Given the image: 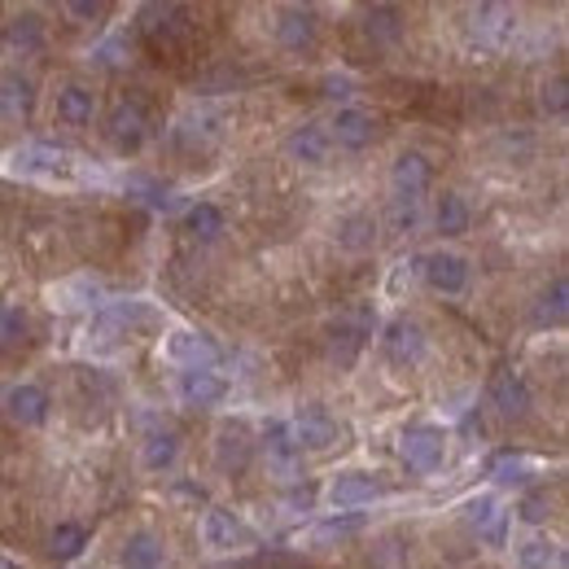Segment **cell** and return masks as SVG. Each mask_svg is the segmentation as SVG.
Here are the masks:
<instances>
[{"label": "cell", "mask_w": 569, "mask_h": 569, "mask_svg": "<svg viewBox=\"0 0 569 569\" xmlns=\"http://www.w3.org/2000/svg\"><path fill=\"white\" fill-rule=\"evenodd\" d=\"M137 36H141V49L153 62H167V67H180L198 53L202 36H198V13L189 4H149L141 9V22H137Z\"/></svg>", "instance_id": "obj_1"}, {"label": "cell", "mask_w": 569, "mask_h": 569, "mask_svg": "<svg viewBox=\"0 0 569 569\" xmlns=\"http://www.w3.org/2000/svg\"><path fill=\"white\" fill-rule=\"evenodd\" d=\"M149 128H153V114L141 92H123L106 114V137L119 153H137L149 141Z\"/></svg>", "instance_id": "obj_2"}, {"label": "cell", "mask_w": 569, "mask_h": 569, "mask_svg": "<svg viewBox=\"0 0 569 569\" xmlns=\"http://www.w3.org/2000/svg\"><path fill=\"white\" fill-rule=\"evenodd\" d=\"M368 338H372V316H368L363 307L338 311V320H329V329H325V347H329V359H333L338 368H351V363L363 356Z\"/></svg>", "instance_id": "obj_3"}, {"label": "cell", "mask_w": 569, "mask_h": 569, "mask_svg": "<svg viewBox=\"0 0 569 569\" xmlns=\"http://www.w3.org/2000/svg\"><path fill=\"white\" fill-rule=\"evenodd\" d=\"M399 460H403V469L417 473V478L438 473L442 460H447V433L438 426H412L399 438Z\"/></svg>", "instance_id": "obj_4"}, {"label": "cell", "mask_w": 569, "mask_h": 569, "mask_svg": "<svg viewBox=\"0 0 569 569\" xmlns=\"http://www.w3.org/2000/svg\"><path fill=\"white\" fill-rule=\"evenodd\" d=\"M417 272H421V281H426L433 293H447V298L465 293L469 281H473L469 259H465V254H451V250H429V254H421V259H417Z\"/></svg>", "instance_id": "obj_5"}, {"label": "cell", "mask_w": 569, "mask_h": 569, "mask_svg": "<svg viewBox=\"0 0 569 569\" xmlns=\"http://www.w3.org/2000/svg\"><path fill=\"white\" fill-rule=\"evenodd\" d=\"M325 132H329V144L363 153V149H372V144L381 141V119L372 110H363V106H342Z\"/></svg>", "instance_id": "obj_6"}, {"label": "cell", "mask_w": 569, "mask_h": 569, "mask_svg": "<svg viewBox=\"0 0 569 569\" xmlns=\"http://www.w3.org/2000/svg\"><path fill=\"white\" fill-rule=\"evenodd\" d=\"M487 399L503 421H526L530 408H535V395H530V381L517 372V368H496L491 381H487Z\"/></svg>", "instance_id": "obj_7"}, {"label": "cell", "mask_w": 569, "mask_h": 569, "mask_svg": "<svg viewBox=\"0 0 569 569\" xmlns=\"http://www.w3.org/2000/svg\"><path fill=\"white\" fill-rule=\"evenodd\" d=\"M149 320H153V311H149L144 302H114V307L97 311V320H92V329H88V342H92V347H110V342H119V338H132Z\"/></svg>", "instance_id": "obj_8"}, {"label": "cell", "mask_w": 569, "mask_h": 569, "mask_svg": "<svg viewBox=\"0 0 569 569\" xmlns=\"http://www.w3.org/2000/svg\"><path fill=\"white\" fill-rule=\"evenodd\" d=\"M272 36H277V44H281L284 53L302 58V53H311V49L320 44V18H316V9L289 4V9H281V13H277Z\"/></svg>", "instance_id": "obj_9"}, {"label": "cell", "mask_w": 569, "mask_h": 569, "mask_svg": "<svg viewBox=\"0 0 569 569\" xmlns=\"http://www.w3.org/2000/svg\"><path fill=\"white\" fill-rule=\"evenodd\" d=\"M381 351H386L390 363H399V368H417V363L429 356L426 329H421L417 320L399 316V320H390V325H386V333H381Z\"/></svg>", "instance_id": "obj_10"}, {"label": "cell", "mask_w": 569, "mask_h": 569, "mask_svg": "<svg viewBox=\"0 0 569 569\" xmlns=\"http://www.w3.org/2000/svg\"><path fill=\"white\" fill-rule=\"evenodd\" d=\"M289 433H293L298 451H329V447L342 438V426H338V417H333L329 408L311 403V408H302V412L289 421Z\"/></svg>", "instance_id": "obj_11"}, {"label": "cell", "mask_w": 569, "mask_h": 569, "mask_svg": "<svg viewBox=\"0 0 569 569\" xmlns=\"http://www.w3.org/2000/svg\"><path fill=\"white\" fill-rule=\"evenodd\" d=\"M49 412H53V399H49V390L36 386V381H22V386H13V390L4 395V417H9V426L40 429L49 421Z\"/></svg>", "instance_id": "obj_12"}, {"label": "cell", "mask_w": 569, "mask_h": 569, "mask_svg": "<svg viewBox=\"0 0 569 569\" xmlns=\"http://www.w3.org/2000/svg\"><path fill=\"white\" fill-rule=\"evenodd\" d=\"M167 359L180 372H202V368L219 363V347H214V338L198 333V329H176V333H167Z\"/></svg>", "instance_id": "obj_13"}, {"label": "cell", "mask_w": 569, "mask_h": 569, "mask_svg": "<svg viewBox=\"0 0 569 569\" xmlns=\"http://www.w3.org/2000/svg\"><path fill=\"white\" fill-rule=\"evenodd\" d=\"M250 456H254V442H250V429L241 426V421H232V426H223L214 433V465H219V473L241 478L250 469Z\"/></svg>", "instance_id": "obj_14"}, {"label": "cell", "mask_w": 569, "mask_h": 569, "mask_svg": "<svg viewBox=\"0 0 569 569\" xmlns=\"http://www.w3.org/2000/svg\"><path fill=\"white\" fill-rule=\"evenodd\" d=\"M390 184H395V193H399V198L421 202V193L433 184V162H429L421 149L399 153V158H395V167H390Z\"/></svg>", "instance_id": "obj_15"}, {"label": "cell", "mask_w": 569, "mask_h": 569, "mask_svg": "<svg viewBox=\"0 0 569 569\" xmlns=\"http://www.w3.org/2000/svg\"><path fill=\"white\" fill-rule=\"evenodd\" d=\"M176 399L184 408H219L228 399V381L214 372V368H202V372H180L176 377Z\"/></svg>", "instance_id": "obj_16"}, {"label": "cell", "mask_w": 569, "mask_h": 569, "mask_svg": "<svg viewBox=\"0 0 569 569\" xmlns=\"http://www.w3.org/2000/svg\"><path fill=\"white\" fill-rule=\"evenodd\" d=\"M363 40L372 44V49H399L403 44V36H408V22H403V9H395V4H372V9H363Z\"/></svg>", "instance_id": "obj_17"}, {"label": "cell", "mask_w": 569, "mask_h": 569, "mask_svg": "<svg viewBox=\"0 0 569 569\" xmlns=\"http://www.w3.org/2000/svg\"><path fill=\"white\" fill-rule=\"evenodd\" d=\"M36 114V83L22 71L0 74V119L4 123H27Z\"/></svg>", "instance_id": "obj_18"}, {"label": "cell", "mask_w": 569, "mask_h": 569, "mask_svg": "<svg viewBox=\"0 0 569 569\" xmlns=\"http://www.w3.org/2000/svg\"><path fill=\"white\" fill-rule=\"evenodd\" d=\"M97 114V92L88 83H62L58 88V101H53V119L62 128H88Z\"/></svg>", "instance_id": "obj_19"}, {"label": "cell", "mask_w": 569, "mask_h": 569, "mask_svg": "<svg viewBox=\"0 0 569 569\" xmlns=\"http://www.w3.org/2000/svg\"><path fill=\"white\" fill-rule=\"evenodd\" d=\"M329 132L320 128V123H302V128H293L289 137H284V153L293 158V162H302V167H325L329 162Z\"/></svg>", "instance_id": "obj_20"}, {"label": "cell", "mask_w": 569, "mask_h": 569, "mask_svg": "<svg viewBox=\"0 0 569 569\" xmlns=\"http://www.w3.org/2000/svg\"><path fill=\"white\" fill-rule=\"evenodd\" d=\"M202 543H207L211 552H232V548L250 543V530H246L228 508H211V512L202 517Z\"/></svg>", "instance_id": "obj_21"}, {"label": "cell", "mask_w": 569, "mask_h": 569, "mask_svg": "<svg viewBox=\"0 0 569 569\" xmlns=\"http://www.w3.org/2000/svg\"><path fill=\"white\" fill-rule=\"evenodd\" d=\"M13 171L53 180V176H67V171H71V153H62V149H53V144H27V149L13 153Z\"/></svg>", "instance_id": "obj_22"}, {"label": "cell", "mask_w": 569, "mask_h": 569, "mask_svg": "<svg viewBox=\"0 0 569 569\" xmlns=\"http://www.w3.org/2000/svg\"><path fill=\"white\" fill-rule=\"evenodd\" d=\"M381 496H386V487L372 473H338L333 487H329L333 508H363V503H372V499Z\"/></svg>", "instance_id": "obj_23"}, {"label": "cell", "mask_w": 569, "mask_h": 569, "mask_svg": "<svg viewBox=\"0 0 569 569\" xmlns=\"http://www.w3.org/2000/svg\"><path fill=\"white\" fill-rule=\"evenodd\" d=\"M263 456H268V465L277 469V473H298V465H302V451H298V442H293V433L289 426H268L263 429Z\"/></svg>", "instance_id": "obj_24"}, {"label": "cell", "mask_w": 569, "mask_h": 569, "mask_svg": "<svg viewBox=\"0 0 569 569\" xmlns=\"http://www.w3.org/2000/svg\"><path fill=\"white\" fill-rule=\"evenodd\" d=\"M162 561H167V548H162V539L153 530L128 535V543L119 552V566L123 569H162Z\"/></svg>", "instance_id": "obj_25"}, {"label": "cell", "mask_w": 569, "mask_h": 569, "mask_svg": "<svg viewBox=\"0 0 569 569\" xmlns=\"http://www.w3.org/2000/svg\"><path fill=\"white\" fill-rule=\"evenodd\" d=\"M176 460H180V433L176 429H153L141 447V465L149 473H167V469H176Z\"/></svg>", "instance_id": "obj_26"}, {"label": "cell", "mask_w": 569, "mask_h": 569, "mask_svg": "<svg viewBox=\"0 0 569 569\" xmlns=\"http://www.w3.org/2000/svg\"><path fill=\"white\" fill-rule=\"evenodd\" d=\"M469 223H473V211H469V202L460 193H451V189L438 193V202H433V228L442 237H465Z\"/></svg>", "instance_id": "obj_27"}, {"label": "cell", "mask_w": 569, "mask_h": 569, "mask_svg": "<svg viewBox=\"0 0 569 569\" xmlns=\"http://www.w3.org/2000/svg\"><path fill=\"white\" fill-rule=\"evenodd\" d=\"M184 232H189L198 246H214V241L228 232V214L219 211L214 202H198V207H189V214H184Z\"/></svg>", "instance_id": "obj_28"}, {"label": "cell", "mask_w": 569, "mask_h": 569, "mask_svg": "<svg viewBox=\"0 0 569 569\" xmlns=\"http://www.w3.org/2000/svg\"><path fill=\"white\" fill-rule=\"evenodd\" d=\"M566 316H569V284L566 277H557V281L539 293V302H535V325L539 329H557V325H566Z\"/></svg>", "instance_id": "obj_29"}, {"label": "cell", "mask_w": 569, "mask_h": 569, "mask_svg": "<svg viewBox=\"0 0 569 569\" xmlns=\"http://www.w3.org/2000/svg\"><path fill=\"white\" fill-rule=\"evenodd\" d=\"M4 44L9 49H18V53H40L44 49V22H40V13H18L9 27H4Z\"/></svg>", "instance_id": "obj_30"}, {"label": "cell", "mask_w": 569, "mask_h": 569, "mask_svg": "<svg viewBox=\"0 0 569 569\" xmlns=\"http://www.w3.org/2000/svg\"><path fill=\"white\" fill-rule=\"evenodd\" d=\"M372 241H377V219L368 211H356V214H347V219H338V246H342V250L363 254V250H372Z\"/></svg>", "instance_id": "obj_31"}, {"label": "cell", "mask_w": 569, "mask_h": 569, "mask_svg": "<svg viewBox=\"0 0 569 569\" xmlns=\"http://www.w3.org/2000/svg\"><path fill=\"white\" fill-rule=\"evenodd\" d=\"M83 548H88V530L79 521H58L49 530V557L53 561H74Z\"/></svg>", "instance_id": "obj_32"}, {"label": "cell", "mask_w": 569, "mask_h": 569, "mask_svg": "<svg viewBox=\"0 0 569 569\" xmlns=\"http://www.w3.org/2000/svg\"><path fill=\"white\" fill-rule=\"evenodd\" d=\"M27 333H31V316L22 307H13V302H0V351L22 347Z\"/></svg>", "instance_id": "obj_33"}, {"label": "cell", "mask_w": 569, "mask_h": 569, "mask_svg": "<svg viewBox=\"0 0 569 569\" xmlns=\"http://www.w3.org/2000/svg\"><path fill=\"white\" fill-rule=\"evenodd\" d=\"M561 566H566V552L552 539H530L521 548V569H561Z\"/></svg>", "instance_id": "obj_34"}, {"label": "cell", "mask_w": 569, "mask_h": 569, "mask_svg": "<svg viewBox=\"0 0 569 569\" xmlns=\"http://www.w3.org/2000/svg\"><path fill=\"white\" fill-rule=\"evenodd\" d=\"M508 18H512V13H508L503 4H482V9H473V31H482L487 40H503V36L512 31Z\"/></svg>", "instance_id": "obj_35"}, {"label": "cell", "mask_w": 569, "mask_h": 569, "mask_svg": "<svg viewBox=\"0 0 569 569\" xmlns=\"http://www.w3.org/2000/svg\"><path fill=\"white\" fill-rule=\"evenodd\" d=\"M539 106H543V114H552V119H561L569 110V83L566 74H552V79H543V88H539Z\"/></svg>", "instance_id": "obj_36"}, {"label": "cell", "mask_w": 569, "mask_h": 569, "mask_svg": "<svg viewBox=\"0 0 569 569\" xmlns=\"http://www.w3.org/2000/svg\"><path fill=\"white\" fill-rule=\"evenodd\" d=\"M491 478L503 482V487L508 482H521L526 478V456L521 451H499L496 460H491Z\"/></svg>", "instance_id": "obj_37"}, {"label": "cell", "mask_w": 569, "mask_h": 569, "mask_svg": "<svg viewBox=\"0 0 569 569\" xmlns=\"http://www.w3.org/2000/svg\"><path fill=\"white\" fill-rule=\"evenodd\" d=\"M368 566L372 569H408V548H403L399 539H386V543H377V548H372Z\"/></svg>", "instance_id": "obj_38"}, {"label": "cell", "mask_w": 569, "mask_h": 569, "mask_svg": "<svg viewBox=\"0 0 569 569\" xmlns=\"http://www.w3.org/2000/svg\"><path fill=\"white\" fill-rule=\"evenodd\" d=\"M53 298H62L58 307H79V302H92L97 298V284L88 281V277H79V281H67L53 289Z\"/></svg>", "instance_id": "obj_39"}, {"label": "cell", "mask_w": 569, "mask_h": 569, "mask_svg": "<svg viewBox=\"0 0 569 569\" xmlns=\"http://www.w3.org/2000/svg\"><path fill=\"white\" fill-rule=\"evenodd\" d=\"M417 219H421V207H417V202L395 198V207H390V228H395V232H412Z\"/></svg>", "instance_id": "obj_40"}, {"label": "cell", "mask_w": 569, "mask_h": 569, "mask_svg": "<svg viewBox=\"0 0 569 569\" xmlns=\"http://www.w3.org/2000/svg\"><path fill=\"white\" fill-rule=\"evenodd\" d=\"M517 512H521V521H530V526H543V521L552 517V499H548V496H526Z\"/></svg>", "instance_id": "obj_41"}, {"label": "cell", "mask_w": 569, "mask_h": 569, "mask_svg": "<svg viewBox=\"0 0 569 569\" xmlns=\"http://www.w3.org/2000/svg\"><path fill=\"white\" fill-rule=\"evenodd\" d=\"M359 530V517H342V521H325L316 530V539H342V535H356Z\"/></svg>", "instance_id": "obj_42"}, {"label": "cell", "mask_w": 569, "mask_h": 569, "mask_svg": "<svg viewBox=\"0 0 569 569\" xmlns=\"http://www.w3.org/2000/svg\"><path fill=\"white\" fill-rule=\"evenodd\" d=\"M67 13H71V18H92V22H97V18L110 13V4H88V0H83V4H67Z\"/></svg>", "instance_id": "obj_43"}]
</instances>
